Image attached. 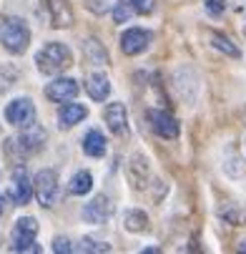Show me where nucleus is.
<instances>
[{
  "label": "nucleus",
  "instance_id": "nucleus-18",
  "mask_svg": "<svg viewBox=\"0 0 246 254\" xmlns=\"http://www.w3.org/2000/svg\"><path fill=\"white\" fill-rule=\"evenodd\" d=\"M123 227H126L128 232H144V229H148V216H146V211L128 209V211L123 214Z\"/></svg>",
  "mask_w": 246,
  "mask_h": 254
},
{
  "label": "nucleus",
  "instance_id": "nucleus-5",
  "mask_svg": "<svg viewBox=\"0 0 246 254\" xmlns=\"http://www.w3.org/2000/svg\"><path fill=\"white\" fill-rule=\"evenodd\" d=\"M5 119L13 126H23V128L33 126V121H35V106H33V101L30 98H15V101H10L8 108H5Z\"/></svg>",
  "mask_w": 246,
  "mask_h": 254
},
{
  "label": "nucleus",
  "instance_id": "nucleus-20",
  "mask_svg": "<svg viewBox=\"0 0 246 254\" xmlns=\"http://www.w3.org/2000/svg\"><path fill=\"white\" fill-rule=\"evenodd\" d=\"M78 247H81V254H108L111 252V244H105L96 237H83Z\"/></svg>",
  "mask_w": 246,
  "mask_h": 254
},
{
  "label": "nucleus",
  "instance_id": "nucleus-25",
  "mask_svg": "<svg viewBox=\"0 0 246 254\" xmlns=\"http://www.w3.org/2000/svg\"><path fill=\"white\" fill-rule=\"evenodd\" d=\"M53 252H55V254H76V252H73V244H70L65 237H55V239H53Z\"/></svg>",
  "mask_w": 246,
  "mask_h": 254
},
{
  "label": "nucleus",
  "instance_id": "nucleus-16",
  "mask_svg": "<svg viewBox=\"0 0 246 254\" xmlns=\"http://www.w3.org/2000/svg\"><path fill=\"white\" fill-rule=\"evenodd\" d=\"M83 151L88 154V156H93V159H100L103 154H105V138H103V133L100 131H88L86 136H83Z\"/></svg>",
  "mask_w": 246,
  "mask_h": 254
},
{
  "label": "nucleus",
  "instance_id": "nucleus-26",
  "mask_svg": "<svg viewBox=\"0 0 246 254\" xmlns=\"http://www.w3.org/2000/svg\"><path fill=\"white\" fill-rule=\"evenodd\" d=\"M86 8L93 10L96 15H103L105 10H108V0H86Z\"/></svg>",
  "mask_w": 246,
  "mask_h": 254
},
{
  "label": "nucleus",
  "instance_id": "nucleus-21",
  "mask_svg": "<svg viewBox=\"0 0 246 254\" xmlns=\"http://www.w3.org/2000/svg\"><path fill=\"white\" fill-rule=\"evenodd\" d=\"M211 46H214L216 51H221V53H226V56H231V58H239L241 56V51L226 38V35H221V33H211Z\"/></svg>",
  "mask_w": 246,
  "mask_h": 254
},
{
  "label": "nucleus",
  "instance_id": "nucleus-24",
  "mask_svg": "<svg viewBox=\"0 0 246 254\" xmlns=\"http://www.w3.org/2000/svg\"><path fill=\"white\" fill-rule=\"evenodd\" d=\"M131 15H133V8L126 3V0H121V3L113 8V20L116 23H126V20H131Z\"/></svg>",
  "mask_w": 246,
  "mask_h": 254
},
{
  "label": "nucleus",
  "instance_id": "nucleus-12",
  "mask_svg": "<svg viewBox=\"0 0 246 254\" xmlns=\"http://www.w3.org/2000/svg\"><path fill=\"white\" fill-rule=\"evenodd\" d=\"M86 116H88L86 106H81V103H63L60 111H58V124H60V128H73Z\"/></svg>",
  "mask_w": 246,
  "mask_h": 254
},
{
  "label": "nucleus",
  "instance_id": "nucleus-22",
  "mask_svg": "<svg viewBox=\"0 0 246 254\" xmlns=\"http://www.w3.org/2000/svg\"><path fill=\"white\" fill-rule=\"evenodd\" d=\"M126 3L133 8V13H141V15H148L156 8V0H126Z\"/></svg>",
  "mask_w": 246,
  "mask_h": 254
},
{
  "label": "nucleus",
  "instance_id": "nucleus-11",
  "mask_svg": "<svg viewBox=\"0 0 246 254\" xmlns=\"http://www.w3.org/2000/svg\"><path fill=\"white\" fill-rule=\"evenodd\" d=\"M105 124H108V128L116 133V136H123L128 131V114H126V106L123 103H111L105 106Z\"/></svg>",
  "mask_w": 246,
  "mask_h": 254
},
{
  "label": "nucleus",
  "instance_id": "nucleus-23",
  "mask_svg": "<svg viewBox=\"0 0 246 254\" xmlns=\"http://www.w3.org/2000/svg\"><path fill=\"white\" fill-rule=\"evenodd\" d=\"M221 216H226V219L231 222V224H244V219H246V209H231V204L226 206V209H221Z\"/></svg>",
  "mask_w": 246,
  "mask_h": 254
},
{
  "label": "nucleus",
  "instance_id": "nucleus-6",
  "mask_svg": "<svg viewBox=\"0 0 246 254\" xmlns=\"http://www.w3.org/2000/svg\"><path fill=\"white\" fill-rule=\"evenodd\" d=\"M153 41V33L151 30H144V28H128L123 35H121V51L126 56H138L144 53Z\"/></svg>",
  "mask_w": 246,
  "mask_h": 254
},
{
  "label": "nucleus",
  "instance_id": "nucleus-4",
  "mask_svg": "<svg viewBox=\"0 0 246 254\" xmlns=\"http://www.w3.org/2000/svg\"><path fill=\"white\" fill-rule=\"evenodd\" d=\"M146 119H148V126L156 136H161V138H176L179 136V121H176L168 111H163V108H151L146 114Z\"/></svg>",
  "mask_w": 246,
  "mask_h": 254
},
{
  "label": "nucleus",
  "instance_id": "nucleus-2",
  "mask_svg": "<svg viewBox=\"0 0 246 254\" xmlns=\"http://www.w3.org/2000/svg\"><path fill=\"white\" fill-rule=\"evenodd\" d=\"M0 43H3L10 53H23L30 43V28L20 18H8L0 25Z\"/></svg>",
  "mask_w": 246,
  "mask_h": 254
},
{
  "label": "nucleus",
  "instance_id": "nucleus-13",
  "mask_svg": "<svg viewBox=\"0 0 246 254\" xmlns=\"http://www.w3.org/2000/svg\"><path fill=\"white\" fill-rule=\"evenodd\" d=\"M18 143H20V149L23 151H38V149H43V143H46V131L41 128V126H28L23 133H20V138H15Z\"/></svg>",
  "mask_w": 246,
  "mask_h": 254
},
{
  "label": "nucleus",
  "instance_id": "nucleus-7",
  "mask_svg": "<svg viewBox=\"0 0 246 254\" xmlns=\"http://www.w3.org/2000/svg\"><path fill=\"white\" fill-rule=\"evenodd\" d=\"M113 211H116L113 201L105 196V194H98L96 199H91L83 206V219L91 222V224H103V222H108L111 216H113Z\"/></svg>",
  "mask_w": 246,
  "mask_h": 254
},
{
  "label": "nucleus",
  "instance_id": "nucleus-19",
  "mask_svg": "<svg viewBox=\"0 0 246 254\" xmlns=\"http://www.w3.org/2000/svg\"><path fill=\"white\" fill-rule=\"evenodd\" d=\"M93 189V176L91 171H78L73 179H70V184H68V191L70 194H76V196H83Z\"/></svg>",
  "mask_w": 246,
  "mask_h": 254
},
{
  "label": "nucleus",
  "instance_id": "nucleus-14",
  "mask_svg": "<svg viewBox=\"0 0 246 254\" xmlns=\"http://www.w3.org/2000/svg\"><path fill=\"white\" fill-rule=\"evenodd\" d=\"M48 10H50V20L55 28L73 25V10H70L65 0H48Z\"/></svg>",
  "mask_w": 246,
  "mask_h": 254
},
{
  "label": "nucleus",
  "instance_id": "nucleus-28",
  "mask_svg": "<svg viewBox=\"0 0 246 254\" xmlns=\"http://www.w3.org/2000/svg\"><path fill=\"white\" fill-rule=\"evenodd\" d=\"M138 254H161V249H156V247H146L144 252H138Z\"/></svg>",
  "mask_w": 246,
  "mask_h": 254
},
{
  "label": "nucleus",
  "instance_id": "nucleus-27",
  "mask_svg": "<svg viewBox=\"0 0 246 254\" xmlns=\"http://www.w3.org/2000/svg\"><path fill=\"white\" fill-rule=\"evenodd\" d=\"M203 5H206V10H208L211 15L224 13V0H203Z\"/></svg>",
  "mask_w": 246,
  "mask_h": 254
},
{
  "label": "nucleus",
  "instance_id": "nucleus-30",
  "mask_svg": "<svg viewBox=\"0 0 246 254\" xmlns=\"http://www.w3.org/2000/svg\"><path fill=\"white\" fill-rule=\"evenodd\" d=\"M0 211H3V199H0Z\"/></svg>",
  "mask_w": 246,
  "mask_h": 254
},
{
  "label": "nucleus",
  "instance_id": "nucleus-3",
  "mask_svg": "<svg viewBox=\"0 0 246 254\" xmlns=\"http://www.w3.org/2000/svg\"><path fill=\"white\" fill-rule=\"evenodd\" d=\"M33 191H35V196H38L41 206H46V209L53 206L58 201V194H60V189H58V174L53 169L38 171L35 179H33Z\"/></svg>",
  "mask_w": 246,
  "mask_h": 254
},
{
  "label": "nucleus",
  "instance_id": "nucleus-8",
  "mask_svg": "<svg viewBox=\"0 0 246 254\" xmlns=\"http://www.w3.org/2000/svg\"><path fill=\"white\" fill-rule=\"evenodd\" d=\"M38 234V222L33 219V216H23L18 219V224L13 227V249L15 252H28L33 249V239Z\"/></svg>",
  "mask_w": 246,
  "mask_h": 254
},
{
  "label": "nucleus",
  "instance_id": "nucleus-9",
  "mask_svg": "<svg viewBox=\"0 0 246 254\" xmlns=\"http://www.w3.org/2000/svg\"><path fill=\"white\" fill-rule=\"evenodd\" d=\"M46 96H48V101H55V103L73 101V98L78 96V83H76L73 78H58V81L48 83Z\"/></svg>",
  "mask_w": 246,
  "mask_h": 254
},
{
  "label": "nucleus",
  "instance_id": "nucleus-17",
  "mask_svg": "<svg viewBox=\"0 0 246 254\" xmlns=\"http://www.w3.org/2000/svg\"><path fill=\"white\" fill-rule=\"evenodd\" d=\"M83 53H86V58H88L91 63H96V65H105V63H108V51H105L96 38L83 41Z\"/></svg>",
  "mask_w": 246,
  "mask_h": 254
},
{
  "label": "nucleus",
  "instance_id": "nucleus-10",
  "mask_svg": "<svg viewBox=\"0 0 246 254\" xmlns=\"http://www.w3.org/2000/svg\"><path fill=\"white\" fill-rule=\"evenodd\" d=\"M33 196V181L28 179L25 169H15L13 181H10V199L15 204H28Z\"/></svg>",
  "mask_w": 246,
  "mask_h": 254
},
{
  "label": "nucleus",
  "instance_id": "nucleus-15",
  "mask_svg": "<svg viewBox=\"0 0 246 254\" xmlns=\"http://www.w3.org/2000/svg\"><path fill=\"white\" fill-rule=\"evenodd\" d=\"M86 91L93 101H105L111 93V81L105 78L103 73H93L88 81H86Z\"/></svg>",
  "mask_w": 246,
  "mask_h": 254
},
{
  "label": "nucleus",
  "instance_id": "nucleus-29",
  "mask_svg": "<svg viewBox=\"0 0 246 254\" xmlns=\"http://www.w3.org/2000/svg\"><path fill=\"white\" fill-rule=\"evenodd\" d=\"M234 254H246V239L244 242H239V247H236V252Z\"/></svg>",
  "mask_w": 246,
  "mask_h": 254
},
{
  "label": "nucleus",
  "instance_id": "nucleus-31",
  "mask_svg": "<svg viewBox=\"0 0 246 254\" xmlns=\"http://www.w3.org/2000/svg\"><path fill=\"white\" fill-rule=\"evenodd\" d=\"M244 35H246V23H244Z\"/></svg>",
  "mask_w": 246,
  "mask_h": 254
},
{
  "label": "nucleus",
  "instance_id": "nucleus-1",
  "mask_svg": "<svg viewBox=\"0 0 246 254\" xmlns=\"http://www.w3.org/2000/svg\"><path fill=\"white\" fill-rule=\"evenodd\" d=\"M35 63H38V68L43 73L55 76V73H63V70L73 63V56H70V48L63 46V43H48L38 51Z\"/></svg>",
  "mask_w": 246,
  "mask_h": 254
}]
</instances>
